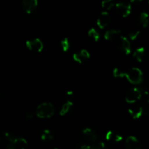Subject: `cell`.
<instances>
[{"label":"cell","mask_w":149,"mask_h":149,"mask_svg":"<svg viewBox=\"0 0 149 149\" xmlns=\"http://www.w3.org/2000/svg\"><path fill=\"white\" fill-rule=\"evenodd\" d=\"M125 77H126L131 84H139L143 81V74L138 67H132L125 71Z\"/></svg>","instance_id":"7a4b0ae2"},{"label":"cell","mask_w":149,"mask_h":149,"mask_svg":"<svg viewBox=\"0 0 149 149\" xmlns=\"http://www.w3.org/2000/svg\"><path fill=\"white\" fill-rule=\"evenodd\" d=\"M121 31L118 30V29H109L106 31L104 34V38L108 41L110 42H113L114 40H117L121 36Z\"/></svg>","instance_id":"5bb4252c"},{"label":"cell","mask_w":149,"mask_h":149,"mask_svg":"<svg viewBox=\"0 0 149 149\" xmlns=\"http://www.w3.org/2000/svg\"><path fill=\"white\" fill-rule=\"evenodd\" d=\"M143 93L141 88L137 87H134L130 89L127 93L126 96H125V100L128 103H136L138 100L142 97Z\"/></svg>","instance_id":"3957f363"},{"label":"cell","mask_w":149,"mask_h":149,"mask_svg":"<svg viewBox=\"0 0 149 149\" xmlns=\"http://www.w3.org/2000/svg\"><path fill=\"white\" fill-rule=\"evenodd\" d=\"M128 111H129V113L131 116L135 119H139L143 114V106H139V105H132L129 108Z\"/></svg>","instance_id":"4fadbf2b"},{"label":"cell","mask_w":149,"mask_h":149,"mask_svg":"<svg viewBox=\"0 0 149 149\" xmlns=\"http://www.w3.org/2000/svg\"><path fill=\"white\" fill-rule=\"evenodd\" d=\"M111 22L110 14L107 11L101 12L97 20V24L100 29H105L109 26Z\"/></svg>","instance_id":"ba28073f"},{"label":"cell","mask_w":149,"mask_h":149,"mask_svg":"<svg viewBox=\"0 0 149 149\" xmlns=\"http://www.w3.org/2000/svg\"><path fill=\"white\" fill-rule=\"evenodd\" d=\"M37 0H25L22 3V7L26 14H32L38 7Z\"/></svg>","instance_id":"9c48e42d"},{"label":"cell","mask_w":149,"mask_h":149,"mask_svg":"<svg viewBox=\"0 0 149 149\" xmlns=\"http://www.w3.org/2000/svg\"><path fill=\"white\" fill-rule=\"evenodd\" d=\"M54 135L50 130L45 129L42 132L40 135V138L43 141H50L53 139Z\"/></svg>","instance_id":"ac0fdd59"},{"label":"cell","mask_w":149,"mask_h":149,"mask_svg":"<svg viewBox=\"0 0 149 149\" xmlns=\"http://www.w3.org/2000/svg\"><path fill=\"white\" fill-rule=\"evenodd\" d=\"M55 113V108L52 103L45 102L36 107L35 114L40 119H49Z\"/></svg>","instance_id":"6da1fadb"},{"label":"cell","mask_w":149,"mask_h":149,"mask_svg":"<svg viewBox=\"0 0 149 149\" xmlns=\"http://www.w3.org/2000/svg\"><path fill=\"white\" fill-rule=\"evenodd\" d=\"M113 77H116V78H122V77H125V71L119 67H116V68H113Z\"/></svg>","instance_id":"7402d4cb"},{"label":"cell","mask_w":149,"mask_h":149,"mask_svg":"<svg viewBox=\"0 0 149 149\" xmlns=\"http://www.w3.org/2000/svg\"><path fill=\"white\" fill-rule=\"evenodd\" d=\"M28 142L24 138L16 137L15 139L9 142L7 149H26Z\"/></svg>","instance_id":"52a82bcc"},{"label":"cell","mask_w":149,"mask_h":149,"mask_svg":"<svg viewBox=\"0 0 149 149\" xmlns=\"http://www.w3.org/2000/svg\"><path fill=\"white\" fill-rule=\"evenodd\" d=\"M106 139L107 141H111V142L113 143H118L120 142L122 140V135H121L119 132H116L115 130H109L106 132V136H105Z\"/></svg>","instance_id":"9a60e30c"},{"label":"cell","mask_w":149,"mask_h":149,"mask_svg":"<svg viewBox=\"0 0 149 149\" xmlns=\"http://www.w3.org/2000/svg\"><path fill=\"white\" fill-rule=\"evenodd\" d=\"M82 135L84 139L89 143H95L97 141V134L91 128H84L82 130Z\"/></svg>","instance_id":"8fae6325"},{"label":"cell","mask_w":149,"mask_h":149,"mask_svg":"<svg viewBox=\"0 0 149 149\" xmlns=\"http://www.w3.org/2000/svg\"><path fill=\"white\" fill-rule=\"evenodd\" d=\"M61 46L64 52H67L70 48V42L67 37H64L61 41Z\"/></svg>","instance_id":"603a6c76"},{"label":"cell","mask_w":149,"mask_h":149,"mask_svg":"<svg viewBox=\"0 0 149 149\" xmlns=\"http://www.w3.org/2000/svg\"><path fill=\"white\" fill-rule=\"evenodd\" d=\"M35 115L36 114H35L34 112L31 111H28L27 113H26V118L27 119H31L34 117Z\"/></svg>","instance_id":"83f0119b"},{"label":"cell","mask_w":149,"mask_h":149,"mask_svg":"<svg viewBox=\"0 0 149 149\" xmlns=\"http://www.w3.org/2000/svg\"><path fill=\"white\" fill-rule=\"evenodd\" d=\"M117 40V45L120 50L123 52L125 55H130L132 52V47H131V43L129 39L125 36L121 35Z\"/></svg>","instance_id":"5b68a950"},{"label":"cell","mask_w":149,"mask_h":149,"mask_svg":"<svg viewBox=\"0 0 149 149\" xmlns=\"http://www.w3.org/2000/svg\"><path fill=\"white\" fill-rule=\"evenodd\" d=\"M74 106V103L71 100H67L65 103L62 106L61 110H60V115L61 116H65L71 110V109L73 108Z\"/></svg>","instance_id":"2e32d148"},{"label":"cell","mask_w":149,"mask_h":149,"mask_svg":"<svg viewBox=\"0 0 149 149\" xmlns=\"http://www.w3.org/2000/svg\"><path fill=\"white\" fill-rule=\"evenodd\" d=\"M116 3L112 0H105L103 1L101 3V6L103 8H104L106 10H110L111 9L115 7Z\"/></svg>","instance_id":"44dd1931"},{"label":"cell","mask_w":149,"mask_h":149,"mask_svg":"<svg viewBox=\"0 0 149 149\" xmlns=\"http://www.w3.org/2000/svg\"><path fill=\"white\" fill-rule=\"evenodd\" d=\"M145 48L143 47H141L135 49V52H133V57L138 62H142L145 57Z\"/></svg>","instance_id":"e0dca14e"},{"label":"cell","mask_w":149,"mask_h":149,"mask_svg":"<svg viewBox=\"0 0 149 149\" xmlns=\"http://www.w3.org/2000/svg\"><path fill=\"white\" fill-rule=\"evenodd\" d=\"M26 46L29 50L35 52H40L44 49V43L39 38L27 40L26 42Z\"/></svg>","instance_id":"277c9868"},{"label":"cell","mask_w":149,"mask_h":149,"mask_svg":"<svg viewBox=\"0 0 149 149\" xmlns=\"http://www.w3.org/2000/svg\"><path fill=\"white\" fill-rule=\"evenodd\" d=\"M87 33H88V36L90 38H92L95 42H98L99 39H100V33L95 28H91V29H89Z\"/></svg>","instance_id":"ffe728a7"},{"label":"cell","mask_w":149,"mask_h":149,"mask_svg":"<svg viewBox=\"0 0 149 149\" xmlns=\"http://www.w3.org/2000/svg\"><path fill=\"white\" fill-rule=\"evenodd\" d=\"M4 138H5V139L7 140L9 142L12 141L13 139H15V138H16V137H15V135H13V132H11L10 131H7V132H4Z\"/></svg>","instance_id":"484cf974"},{"label":"cell","mask_w":149,"mask_h":149,"mask_svg":"<svg viewBox=\"0 0 149 149\" xmlns=\"http://www.w3.org/2000/svg\"><path fill=\"white\" fill-rule=\"evenodd\" d=\"M140 33H141V31L139 30H132L131 31H130L129 33V39L131 41H135L137 38L139 36Z\"/></svg>","instance_id":"cb8c5ba5"},{"label":"cell","mask_w":149,"mask_h":149,"mask_svg":"<svg viewBox=\"0 0 149 149\" xmlns=\"http://www.w3.org/2000/svg\"><path fill=\"white\" fill-rule=\"evenodd\" d=\"M53 149H59V148H53Z\"/></svg>","instance_id":"f546056e"},{"label":"cell","mask_w":149,"mask_h":149,"mask_svg":"<svg viewBox=\"0 0 149 149\" xmlns=\"http://www.w3.org/2000/svg\"><path fill=\"white\" fill-rule=\"evenodd\" d=\"M91 146L88 144H79L77 146H76V148L74 149H90Z\"/></svg>","instance_id":"4316f807"},{"label":"cell","mask_w":149,"mask_h":149,"mask_svg":"<svg viewBox=\"0 0 149 149\" xmlns=\"http://www.w3.org/2000/svg\"><path fill=\"white\" fill-rule=\"evenodd\" d=\"M0 142H1V138H0Z\"/></svg>","instance_id":"4dcf8cb0"},{"label":"cell","mask_w":149,"mask_h":149,"mask_svg":"<svg viewBox=\"0 0 149 149\" xmlns=\"http://www.w3.org/2000/svg\"><path fill=\"white\" fill-rule=\"evenodd\" d=\"M125 149H141L139 140L135 136H129L125 141Z\"/></svg>","instance_id":"7c38bea8"},{"label":"cell","mask_w":149,"mask_h":149,"mask_svg":"<svg viewBox=\"0 0 149 149\" xmlns=\"http://www.w3.org/2000/svg\"><path fill=\"white\" fill-rule=\"evenodd\" d=\"M118 14L123 17H126L130 15L132 11V6L126 2H118L115 4Z\"/></svg>","instance_id":"8992f818"},{"label":"cell","mask_w":149,"mask_h":149,"mask_svg":"<svg viewBox=\"0 0 149 149\" xmlns=\"http://www.w3.org/2000/svg\"><path fill=\"white\" fill-rule=\"evenodd\" d=\"M90 149H109L103 142H97L91 147Z\"/></svg>","instance_id":"d4e9b609"},{"label":"cell","mask_w":149,"mask_h":149,"mask_svg":"<svg viewBox=\"0 0 149 149\" xmlns=\"http://www.w3.org/2000/svg\"><path fill=\"white\" fill-rule=\"evenodd\" d=\"M65 95H66V96L68 97H73L74 96V91H72V90H68L66 92V93H65Z\"/></svg>","instance_id":"f1b7e54d"},{"label":"cell","mask_w":149,"mask_h":149,"mask_svg":"<svg viewBox=\"0 0 149 149\" xmlns=\"http://www.w3.org/2000/svg\"><path fill=\"white\" fill-rule=\"evenodd\" d=\"M90 58V53L88 50L85 49H82L79 52H75L73 55V58L76 62L79 63H83L85 62L87 60H88Z\"/></svg>","instance_id":"30bf717a"},{"label":"cell","mask_w":149,"mask_h":149,"mask_svg":"<svg viewBox=\"0 0 149 149\" xmlns=\"http://www.w3.org/2000/svg\"><path fill=\"white\" fill-rule=\"evenodd\" d=\"M139 22L143 27L146 28L148 26L149 23L148 13L146 12H142L139 15Z\"/></svg>","instance_id":"d6986e66"}]
</instances>
